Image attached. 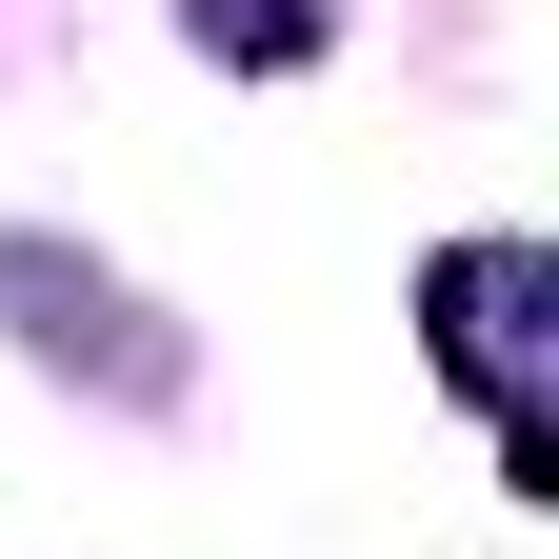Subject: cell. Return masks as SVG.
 <instances>
[]
</instances>
